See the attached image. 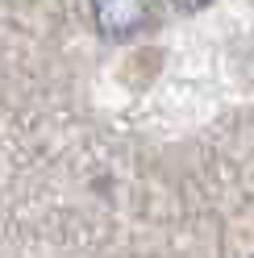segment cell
Returning a JSON list of instances; mask_svg holds the SVG:
<instances>
[{
  "label": "cell",
  "mask_w": 254,
  "mask_h": 258,
  "mask_svg": "<svg viewBox=\"0 0 254 258\" xmlns=\"http://www.w3.org/2000/svg\"><path fill=\"white\" fill-rule=\"evenodd\" d=\"M92 21L104 38H134L146 25V0H92Z\"/></svg>",
  "instance_id": "1"
},
{
  "label": "cell",
  "mask_w": 254,
  "mask_h": 258,
  "mask_svg": "<svg viewBox=\"0 0 254 258\" xmlns=\"http://www.w3.org/2000/svg\"><path fill=\"white\" fill-rule=\"evenodd\" d=\"M171 5H175V9H183V13H196V9H204V5H209V0H171Z\"/></svg>",
  "instance_id": "2"
}]
</instances>
